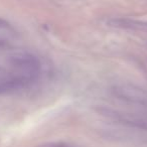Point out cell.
<instances>
[{"instance_id":"cell-1","label":"cell","mask_w":147,"mask_h":147,"mask_svg":"<svg viewBox=\"0 0 147 147\" xmlns=\"http://www.w3.org/2000/svg\"><path fill=\"white\" fill-rule=\"evenodd\" d=\"M40 73L38 59L26 51H14L0 57V95L27 88Z\"/></svg>"},{"instance_id":"cell-2","label":"cell","mask_w":147,"mask_h":147,"mask_svg":"<svg viewBox=\"0 0 147 147\" xmlns=\"http://www.w3.org/2000/svg\"><path fill=\"white\" fill-rule=\"evenodd\" d=\"M38 147H80L78 145L71 144V143L67 142H63V141H57V142H49L42 144Z\"/></svg>"}]
</instances>
